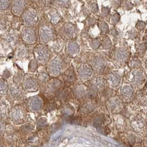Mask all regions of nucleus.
Listing matches in <instances>:
<instances>
[{
    "instance_id": "obj_13",
    "label": "nucleus",
    "mask_w": 147,
    "mask_h": 147,
    "mask_svg": "<svg viewBox=\"0 0 147 147\" xmlns=\"http://www.w3.org/2000/svg\"><path fill=\"white\" fill-rule=\"evenodd\" d=\"M5 92V85L3 82H0V92Z\"/></svg>"
},
{
    "instance_id": "obj_3",
    "label": "nucleus",
    "mask_w": 147,
    "mask_h": 147,
    "mask_svg": "<svg viewBox=\"0 0 147 147\" xmlns=\"http://www.w3.org/2000/svg\"><path fill=\"white\" fill-rule=\"evenodd\" d=\"M35 54L37 55V58L41 62H44L48 58L49 52L48 49L44 46H39L37 47L35 50Z\"/></svg>"
},
{
    "instance_id": "obj_10",
    "label": "nucleus",
    "mask_w": 147,
    "mask_h": 147,
    "mask_svg": "<svg viewBox=\"0 0 147 147\" xmlns=\"http://www.w3.org/2000/svg\"><path fill=\"white\" fill-rule=\"evenodd\" d=\"M69 50L70 52H72V53H75L77 51L79 50V47L75 43H71L69 45Z\"/></svg>"
},
{
    "instance_id": "obj_5",
    "label": "nucleus",
    "mask_w": 147,
    "mask_h": 147,
    "mask_svg": "<svg viewBox=\"0 0 147 147\" xmlns=\"http://www.w3.org/2000/svg\"><path fill=\"white\" fill-rule=\"evenodd\" d=\"M24 7V0H14L13 3V12L15 14H20Z\"/></svg>"
},
{
    "instance_id": "obj_7",
    "label": "nucleus",
    "mask_w": 147,
    "mask_h": 147,
    "mask_svg": "<svg viewBox=\"0 0 147 147\" xmlns=\"http://www.w3.org/2000/svg\"><path fill=\"white\" fill-rule=\"evenodd\" d=\"M25 86L27 88V89L29 90H33L35 88H36L37 84L35 82V80H27L25 82Z\"/></svg>"
},
{
    "instance_id": "obj_1",
    "label": "nucleus",
    "mask_w": 147,
    "mask_h": 147,
    "mask_svg": "<svg viewBox=\"0 0 147 147\" xmlns=\"http://www.w3.org/2000/svg\"><path fill=\"white\" fill-rule=\"evenodd\" d=\"M23 20L24 22L28 25H31L35 23V22L36 21V18H37V14L35 11L32 9H29L24 12L22 16Z\"/></svg>"
},
{
    "instance_id": "obj_6",
    "label": "nucleus",
    "mask_w": 147,
    "mask_h": 147,
    "mask_svg": "<svg viewBox=\"0 0 147 147\" xmlns=\"http://www.w3.org/2000/svg\"><path fill=\"white\" fill-rule=\"evenodd\" d=\"M29 107L31 110H38L41 107V101L39 98H33L29 101Z\"/></svg>"
},
{
    "instance_id": "obj_9",
    "label": "nucleus",
    "mask_w": 147,
    "mask_h": 147,
    "mask_svg": "<svg viewBox=\"0 0 147 147\" xmlns=\"http://www.w3.org/2000/svg\"><path fill=\"white\" fill-rule=\"evenodd\" d=\"M21 116V113H20V111L18 110V109L14 111V112L12 113V118L14 119L15 121H19L20 119L22 118Z\"/></svg>"
},
{
    "instance_id": "obj_4",
    "label": "nucleus",
    "mask_w": 147,
    "mask_h": 147,
    "mask_svg": "<svg viewBox=\"0 0 147 147\" xmlns=\"http://www.w3.org/2000/svg\"><path fill=\"white\" fill-rule=\"evenodd\" d=\"M53 35L52 29L48 26H44L40 29V37L44 41H48L51 39Z\"/></svg>"
},
{
    "instance_id": "obj_12",
    "label": "nucleus",
    "mask_w": 147,
    "mask_h": 147,
    "mask_svg": "<svg viewBox=\"0 0 147 147\" xmlns=\"http://www.w3.org/2000/svg\"><path fill=\"white\" fill-rule=\"evenodd\" d=\"M81 73H82V75H84V76H89V75H91L92 71L91 69H89V67L84 68V69H83L82 71H81Z\"/></svg>"
},
{
    "instance_id": "obj_8",
    "label": "nucleus",
    "mask_w": 147,
    "mask_h": 147,
    "mask_svg": "<svg viewBox=\"0 0 147 147\" xmlns=\"http://www.w3.org/2000/svg\"><path fill=\"white\" fill-rule=\"evenodd\" d=\"M60 64L58 63L57 60H54V62H52V65L50 66V71L51 72H52L54 74H56V73L58 72L60 69Z\"/></svg>"
},
{
    "instance_id": "obj_2",
    "label": "nucleus",
    "mask_w": 147,
    "mask_h": 147,
    "mask_svg": "<svg viewBox=\"0 0 147 147\" xmlns=\"http://www.w3.org/2000/svg\"><path fill=\"white\" fill-rule=\"evenodd\" d=\"M22 37L27 44H33L36 40L35 31L31 29H24L22 33Z\"/></svg>"
},
{
    "instance_id": "obj_11",
    "label": "nucleus",
    "mask_w": 147,
    "mask_h": 147,
    "mask_svg": "<svg viewBox=\"0 0 147 147\" xmlns=\"http://www.w3.org/2000/svg\"><path fill=\"white\" fill-rule=\"evenodd\" d=\"M9 6V0H0V8L5 10Z\"/></svg>"
}]
</instances>
